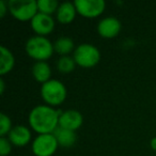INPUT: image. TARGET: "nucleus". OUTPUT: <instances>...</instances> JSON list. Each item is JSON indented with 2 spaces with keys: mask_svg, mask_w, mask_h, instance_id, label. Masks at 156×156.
Listing matches in <instances>:
<instances>
[{
  "mask_svg": "<svg viewBox=\"0 0 156 156\" xmlns=\"http://www.w3.org/2000/svg\"><path fill=\"white\" fill-rule=\"evenodd\" d=\"M12 143L7 137H0V155L8 156L12 151Z\"/></svg>",
  "mask_w": 156,
  "mask_h": 156,
  "instance_id": "nucleus-20",
  "label": "nucleus"
},
{
  "mask_svg": "<svg viewBox=\"0 0 156 156\" xmlns=\"http://www.w3.org/2000/svg\"><path fill=\"white\" fill-rule=\"evenodd\" d=\"M12 128H13V126H12V121L10 117L2 112L0 115V136H8Z\"/></svg>",
  "mask_w": 156,
  "mask_h": 156,
  "instance_id": "nucleus-19",
  "label": "nucleus"
},
{
  "mask_svg": "<svg viewBox=\"0 0 156 156\" xmlns=\"http://www.w3.org/2000/svg\"><path fill=\"white\" fill-rule=\"evenodd\" d=\"M7 138L9 139L13 147H23L30 142L32 135L29 127L25 125H16L13 126Z\"/></svg>",
  "mask_w": 156,
  "mask_h": 156,
  "instance_id": "nucleus-11",
  "label": "nucleus"
},
{
  "mask_svg": "<svg viewBox=\"0 0 156 156\" xmlns=\"http://www.w3.org/2000/svg\"><path fill=\"white\" fill-rule=\"evenodd\" d=\"M122 29L121 22L117 17L107 16L98 22V33L103 39H113L120 34Z\"/></svg>",
  "mask_w": 156,
  "mask_h": 156,
  "instance_id": "nucleus-9",
  "label": "nucleus"
},
{
  "mask_svg": "<svg viewBox=\"0 0 156 156\" xmlns=\"http://www.w3.org/2000/svg\"><path fill=\"white\" fill-rule=\"evenodd\" d=\"M76 62L74 60L73 57L71 56H64V57H60L58 59L56 63L57 69H58L60 73L63 74H69L71 72H73L76 67Z\"/></svg>",
  "mask_w": 156,
  "mask_h": 156,
  "instance_id": "nucleus-17",
  "label": "nucleus"
},
{
  "mask_svg": "<svg viewBox=\"0 0 156 156\" xmlns=\"http://www.w3.org/2000/svg\"><path fill=\"white\" fill-rule=\"evenodd\" d=\"M60 113V110H56L48 105H37L29 112V126L37 135L54 134L59 127Z\"/></svg>",
  "mask_w": 156,
  "mask_h": 156,
  "instance_id": "nucleus-1",
  "label": "nucleus"
},
{
  "mask_svg": "<svg viewBox=\"0 0 156 156\" xmlns=\"http://www.w3.org/2000/svg\"><path fill=\"white\" fill-rule=\"evenodd\" d=\"M59 143L54 134L37 135L31 143V150L35 156H52Z\"/></svg>",
  "mask_w": 156,
  "mask_h": 156,
  "instance_id": "nucleus-6",
  "label": "nucleus"
},
{
  "mask_svg": "<svg viewBox=\"0 0 156 156\" xmlns=\"http://www.w3.org/2000/svg\"><path fill=\"white\" fill-rule=\"evenodd\" d=\"M83 123V117L75 109H67L61 111L59 117V127L76 132L81 127Z\"/></svg>",
  "mask_w": 156,
  "mask_h": 156,
  "instance_id": "nucleus-10",
  "label": "nucleus"
},
{
  "mask_svg": "<svg viewBox=\"0 0 156 156\" xmlns=\"http://www.w3.org/2000/svg\"><path fill=\"white\" fill-rule=\"evenodd\" d=\"M25 50L31 59L35 62L46 61L54 55V43L45 37L33 35L25 44Z\"/></svg>",
  "mask_w": 156,
  "mask_h": 156,
  "instance_id": "nucleus-2",
  "label": "nucleus"
},
{
  "mask_svg": "<svg viewBox=\"0 0 156 156\" xmlns=\"http://www.w3.org/2000/svg\"><path fill=\"white\" fill-rule=\"evenodd\" d=\"M8 12H9V5H8V1L1 0V1H0V17L3 18Z\"/></svg>",
  "mask_w": 156,
  "mask_h": 156,
  "instance_id": "nucleus-21",
  "label": "nucleus"
},
{
  "mask_svg": "<svg viewBox=\"0 0 156 156\" xmlns=\"http://www.w3.org/2000/svg\"><path fill=\"white\" fill-rule=\"evenodd\" d=\"M54 49L55 52L58 54L60 57L69 56V54L75 51L76 47L74 41L71 37H61L54 42Z\"/></svg>",
  "mask_w": 156,
  "mask_h": 156,
  "instance_id": "nucleus-16",
  "label": "nucleus"
},
{
  "mask_svg": "<svg viewBox=\"0 0 156 156\" xmlns=\"http://www.w3.org/2000/svg\"><path fill=\"white\" fill-rule=\"evenodd\" d=\"M32 77L34 80L40 83H45L49 81L51 78V69L50 65L46 61H40V62H34L31 69Z\"/></svg>",
  "mask_w": 156,
  "mask_h": 156,
  "instance_id": "nucleus-13",
  "label": "nucleus"
},
{
  "mask_svg": "<svg viewBox=\"0 0 156 156\" xmlns=\"http://www.w3.org/2000/svg\"><path fill=\"white\" fill-rule=\"evenodd\" d=\"M15 65L14 55L9 48L1 46L0 47V75L5 76L9 74Z\"/></svg>",
  "mask_w": 156,
  "mask_h": 156,
  "instance_id": "nucleus-14",
  "label": "nucleus"
},
{
  "mask_svg": "<svg viewBox=\"0 0 156 156\" xmlns=\"http://www.w3.org/2000/svg\"><path fill=\"white\" fill-rule=\"evenodd\" d=\"M59 5H60L57 0H37L39 13L46 14V15L51 16L54 13H57Z\"/></svg>",
  "mask_w": 156,
  "mask_h": 156,
  "instance_id": "nucleus-18",
  "label": "nucleus"
},
{
  "mask_svg": "<svg viewBox=\"0 0 156 156\" xmlns=\"http://www.w3.org/2000/svg\"><path fill=\"white\" fill-rule=\"evenodd\" d=\"M66 95L67 90L64 83L58 79H50L41 87V98L45 102V105L50 107L61 105L65 101Z\"/></svg>",
  "mask_w": 156,
  "mask_h": 156,
  "instance_id": "nucleus-3",
  "label": "nucleus"
},
{
  "mask_svg": "<svg viewBox=\"0 0 156 156\" xmlns=\"http://www.w3.org/2000/svg\"><path fill=\"white\" fill-rule=\"evenodd\" d=\"M150 145H151V149L154 150L156 152V137L151 139V142H150Z\"/></svg>",
  "mask_w": 156,
  "mask_h": 156,
  "instance_id": "nucleus-23",
  "label": "nucleus"
},
{
  "mask_svg": "<svg viewBox=\"0 0 156 156\" xmlns=\"http://www.w3.org/2000/svg\"><path fill=\"white\" fill-rule=\"evenodd\" d=\"M74 5L79 15L89 20L101 16L106 9L104 0H75Z\"/></svg>",
  "mask_w": 156,
  "mask_h": 156,
  "instance_id": "nucleus-7",
  "label": "nucleus"
},
{
  "mask_svg": "<svg viewBox=\"0 0 156 156\" xmlns=\"http://www.w3.org/2000/svg\"><path fill=\"white\" fill-rule=\"evenodd\" d=\"M76 64L83 69H92L101 60V52L96 46L89 43H83L76 47L73 52Z\"/></svg>",
  "mask_w": 156,
  "mask_h": 156,
  "instance_id": "nucleus-4",
  "label": "nucleus"
},
{
  "mask_svg": "<svg viewBox=\"0 0 156 156\" xmlns=\"http://www.w3.org/2000/svg\"><path fill=\"white\" fill-rule=\"evenodd\" d=\"M55 137H56L57 141L59 143V147H71L75 144L76 140H77V135L76 132L69 129H64V128L58 127L54 133Z\"/></svg>",
  "mask_w": 156,
  "mask_h": 156,
  "instance_id": "nucleus-15",
  "label": "nucleus"
},
{
  "mask_svg": "<svg viewBox=\"0 0 156 156\" xmlns=\"http://www.w3.org/2000/svg\"><path fill=\"white\" fill-rule=\"evenodd\" d=\"M5 80H3V78H1V79H0V93L1 94L5 93Z\"/></svg>",
  "mask_w": 156,
  "mask_h": 156,
  "instance_id": "nucleus-22",
  "label": "nucleus"
},
{
  "mask_svg": "<svg viewBox=\"0 0 156 156\" xmlns=\"http://www.w3.org/2000/svg\"><path fill=\"white\" fill-rule=\"evenodd\" d=\"M55 26H56V23L54 18L50 15L42 13H37L30 22L32 31L35 33V35H40V37H46L47 35H49L55 30Z\"/></svg>",
  "mask_w": 156,
  "mask_h": 156,
  "instance_id": "nucleus-8",
  "label": "nucleus"
},
{
  "mask_svg": "<svg viewBox=\"0 0 156 156\" xmlns=\"http://www.w3.org/2000/svg\"><path fill=\"white\" fill-rule=\"evenodd\" d=\"M77 11L74 2H63L60 3L56 13V20L62 25H69L76 18Z\"/></svg>",
  "mask_w": 156,
  "mask_h": 156,
  "instance_id": "nucleus-12",
  "label": "nucleus"
},
{
  "mask_svg": "<svg viewBox=\"0 0 156 156\" xmlns=\"http://www.w3.org/2000/svg\"><path fill=\"white\" fill-rule=\"evenodd\" d=\"M8 5L10 14L20 22H31L39 13L37 1L34 0H10Z\"/></svg>",
  "mask_w": 156,
  "mask_h": 156,
  "instance_id": "nucleus-5",
  "label": "nucleus"
}]
</instances>
